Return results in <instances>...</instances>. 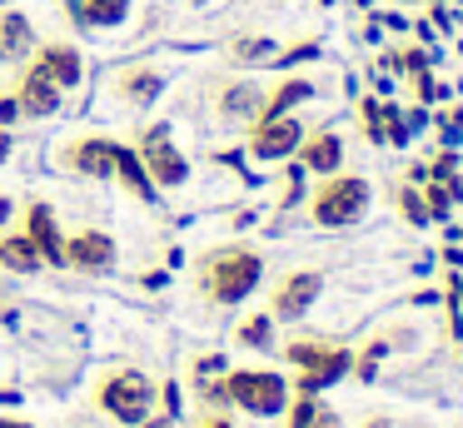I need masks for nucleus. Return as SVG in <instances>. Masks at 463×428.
Segmentation results:
<instances>
[{
    "label": "nucleus",
    "instance_id": "19",
    "mask_svg": "<svg viewBox=\"0 0 463 428\" xmlns=\"http://www.w3.org/2000/svg\"><path fill=\"white\" fill-rule=\"evenodd\" d=\"M130 15V0H80V20L90 30H110Z\"/></svg>",
    "mask_w": 463,
    "mask_h": 428
},
{
    "label": "nucleus",
    "instance_id": "16",
    "mask_svg": "<svg viewBox=\"0 0 463 428\" xmlns=\"http://www.w3.org/2000/svg\"><path fill=\"white\" fill-rule=\"evenodd\" d=\"M160 85H165V80L155 75V70H145V65H130V70L115 75V90H120L130 105H150V100L160 95Z\"/></svg>",
    "mask_w": 463,
    "mask_h": 428
},
{
    "label": "nucleus",
    "instance_id": "7",
    "mask_svg": "<svg viewBox=\"0 0 463 428\" xmlns=\"http://www.w3.org/2000/svg\"><path fill=\"white\" fill-rule=\"evenodd\" d=\"M299 139H304V125H299L294 115L254 119V129H250V155H254V159H284V155H294V149H299Z\"/></svg>",
    "mask_w": 463,
    "mask_h": 428
},
{
    "label": "nucleus",
    "instance_id": "20",
    "mask_svg": "<svg viewBox=\"0 0 463 428\" xmlns=\"http://www.w3.org/2000/svg\"><path fill=\"white\" fill-rule=\"evenodd\" d=\"M0 45H5V50H25V45H31V20H25V15H5V20H0Z\"/></svg>",
    "mask_w": 463,
    "mask_h": 428
},
{
    "label": "nucleus",
    "instance_id": "28",
    "mask_svg": "<svg viewBox=\"0 0 463 428\" xmlns=\"http://www.w3.org/2000/svg\"><path fill=\"white\" fill-rule=\"evenodd\" d=\"M15 115H21V105H15V95H5V100H0V125H5V119H15Z\"/></svg>",
    "mask_w": 463,
    "mask_h": 428
},
{
    "label": "nucleus",
    "instance_id": "23",
    "mask_svg": "<svg viewBox=\"0 0 463 428\" xmlns=\"http://www.w3.org/2000/svg\"><path fill=\"white\" fill-rule=\"evenodd\" d=\"M260 105V90H230V100H224V115H250V109Z\"/></svg>",
    "mask_w": 463,
    "mask_h": 428
},
{
    "label": "nucleus",
    "instance_id": "22",
    "mask_svg": "<svg viewBox=\"0 0 463 428\" xmlns=\"http://www.w3.org/2000/svg\"><path fill=\"white\" fill-rule=\"evenodd\" d=\"M364 129H369L373 145H383V100H364Z\"/></svg>",
    "mask_w": 463,
    "mask_h": 428
},
{
    "label": "nucleus",
    "instance_id": "1",
    "mask_svg": "<svg viewBox=\"0 0 463 428\" xmlns=\"http://www.w3.org/2000/svg\"><path fill=\"white\" fill-rule=\"evenodd\" d=\"M264 274V259L244 244H230V249H214V254L200 259V294L214 299V304H240V299L254 294Z\"/></svg>",
    "mask_w": 463,
    "mask_h": 428
},
{
    "label": "nucleus",
    "instance_id": "30",
    "mask_svg": "<svg viewBox=\"0 0 463 428\" xmlns=\"http://www.w3.org/2000/svg\"><path fill=\"white\" fill-rule=\"evenodd\" d=\"M309 428H339V418H334V414H324V408H319V418H314Z\"/></svg>",
    "mask_w": 463,
    "mask_h": 428
},
{
    "label": "nucleus",
    "instance_id": "26",
    "mask_svg": "<svg viewBox=\"0 0 463 428\" xmlns=\"http://www.w3.org/2000/svg\"><path fill=\"white\" fill-rule=\"evenodd\" d=\"M234 55H240V60H260V55H274V45H269V40H240Z\"/></svg>",
    "mask_w": 463,
    "mask_h": 428
},
{
    "label": "nucleus",
    "instance_id": "5",
    "mask_svg": "<svg viewBox=\"0 0 463 428\" xmlns=\"http://www.w3.org/2000/svg\"><path fill=\"white\" fill-rule=\"evenodd\" d=\"M100 408L110 418H120V423H140L145 414H150V404H155V384L145 374H135V368H120V374H110L100 384Z\"/></svg>",
    "mask_w": 463,
    "mask_h": 428
},
{
    "label": "nucleus",
    "instance_id": "25",
    "mask_svg": "<svg viewBox=\"0 0 463 428\" xmlns=\"http://www.w3.org/2000/svg\"><path fill=\"white\" fill-rule=\"evenodd\" d=\"M399 199H403V214H409V219H413V224H429V204H423V199H419V195H413V189H403V195H399Z\"/></svg>",
    "mask_w": 463,
    "mask_h": 428
},
{
    "label": "nucleus",
    "instance_id": "9",
    "mask_svg": "<svg viewBox=\"0 0 463 428\" xmlns=\"http://www.w3.org/2000/svg\"><path fill=\"white\" fill-rule=\"evenodd\" d=\"M65 264L85 269V274H105V269L115 264V239L110 234H95V229L65 239Z\"/></svg>",
    "mask_w": 463,
    "mask_h": 428
},
{
    "label": "nucleus",
    "instance_id": "21",
    "mask_svg": "<svg viewBox=\"0 0 463 428\" xmlns=\"http://www.w3.org/2000/svg\"><path fill=\"white\" fill-rule=\"evenodd\" d=\"M269 324H274L269 314H254V319H244V324H240V344H250V348H264V344H269Z\"/></svg>",
    "mask_w": 463,
    "mask_h": 428
},
{
    "label": "nucleus",
    "instance_id": "24",
    "mask_svg": "<svg viewBox=\"0 0 463 428\" xmlns=\"http://www.w3.org/2000/svg\"><path fill=\"white\" fill-rule=\"evenodd\" d=\"M314 418H319V404H314V394H299V404L289 408V428H309Z\"/></svg>",
    "mask_w": 463,
    "mask_h": 428
},
{
    "label": "nucleus",
    "instance_id": "15",
    "mask_svg": "<svg viewBox=\"0 0 463 428\" xmlns=\"http://www.w3.org/2000/svg\"><path fill=\"white\" fill-rule=\"evenodd\" d=\"M304 100H314V85L309 80H284L274 95H264L260 100V109H254V119H279V115H289L294 105H304Z\"/></svg>",
    "mask_w": 463,
    "mask_h": 428
},
{
    "label": "nucleus",
    "instance_id": "8",
    "mask_svg": "<svg viewBox=\"0 0 463 428\" xmlns=\"http://www.w3.org/2000/svg\"><path fill=\"white\" fill-rule=\"evenodd\" d=\"M324 279L314 269H299V274H284L279 289H274V304H269V319H304L309 304L319 299Z\"/></svg>",
    "mask_w": 463,
    "mask_h": 428
},
{
    "label": "nucleus",
    "instance_id": "4",
    "mask_svg": "<svg viewBox=\"0 0 463 428\" xmlns=\"http://www.w3.org/2000/svg\"><path fill=\"white\" fill-rule=\"evenodd\" d=\"M289 364H299V394H319L334 378H344L354 368V354L339 344H324V338H294L289 344Z\"/></svg>",
    "mask_w": 463,
    "mask_h": 428
},
{
    "label": "nucleus",
    "instance_id": "29",
    "mask_svg": "<svg viewBox=\"0 0 463 428\" xmlns=\"http://www.w3.org/2000/svg\"><path fill=\"white\" fill-rule=\"evenodd\" d=\"M200 428H234V423H230V418H220V414H204Z\"/></svg>",
    "mask_w": 463,
    "mask_h": 428
},
{
    "label": "nucleus",
    "instance_id": "6",
    "mask_svg": "<svg viewBox=\"0 0 463 428\" xmlns=\"http://www.w3.org/2000/svg\"><path fill=\"white\" fill-rule=\"evenodd\" d=\"M140 165H145V175L155 179V185H184V175H190V165H184V155L170 145V129H150L145 135V145H140Z\"/></svg>",
    "mask_w": 463,
    "mask_h": 428
},
{
    "label": "nucleus",
    "instance_id": "11",
    "mask_svg": "<svg viewBox=\"0 0 463 428\" xmlns=\"http://www.w3.org/2000/svg\"><path fill=\"white\" fill-rule=\"evenodd\" d=\"M299 165L314 169V175H334L344 165V139L334 129H314V135L299 139Z\"/></svg>",
    "mask_w": 463,
    "mask_h": 428
},
{
    "label": "nucleus",
    "instance_id": "33",
    "mask_svg": "<svg viewBox=\"0 0 463 428\" xmlns=\"http://www.w3.org/2000/svg\"><path fill=\"white\" fill-rule=\"evenodd\" d=\"M0 65H5V45H0Z\"/></svg>",
    "mask_w": 463,
    "mask_h": 428
},
{
    "label": "nucleus",
    "instance_id": "13",
    "mask_svg": "<svg viewBox=\"0 0 463 428\" xmlns=\"http://www.w3.org/2000/svg\"><path fill=\"white\" fill-rule=\"evenodd\" d=\"M25 234H31V244L41 249L45 264H65V239H61L55 214H51L45 204H31V209H25Z\"/></svg>",
    "mask_w": 463,
    "mask_h": 428
},
{
    "label": "nucleus",
    "instance_id": "31",
    "mask_svg": "<svg viewBox=\"0 0 463 428\" xmlns=\"http://www.w3.org/2000/svg\"><path fill=\"white\" fill-rule=\"evenodd\" d=\"M0 428H31V423H21V418H0Z\"/></svg>",
    "mask_w": 463,
    "mask_h": 428
},
{
    "label": "nucleus",
    "instance_id": "2",
    "mask_svg": "<svg viewBox=\"0 0 463 428\" xmlns=\"http://www.w3.org/2000/svg\"><path fill=\"white\" fill-rule=\"evenodd\" d=\"M364 209H369V179L359 175H324V185L314 189L309 199V219L324 229H344L354 224V219H364Z\"/></svg>",
    "mask_w": 463,
    "mask_h": 428
},
{
    "label": "nucleus",
    "instance_id": "3",
    "mask_svg": "<svg viewBox=\"0 0 463 428\" xmlns=\"http://www.w3.org/2000/svg\"><path fill=\"white\" fill-rule=\"evenodd\" d=\"M224 398L240 404L244 414H254V418H274L289 404V384H284V374H274V368H234V374L224 378Z\"/></svg>",
    "mask_w": 463,
    "mask_h": 428
},
{
    "label": "nucleus",
    "instance_id": "18",
    "mask_svg": "<svg viewBox=\"0 0 463 428\" xmlns=\"http://www.w3.org/2000/svg\"><path fill=\"white\" fill-rule=\"evenodd\" d=\"M115 175L125 179V189H130V195H140V199H155V179L145 175V165H140V155H135V149H115Z\"/></svg>",
    "mask_w": 463,
    "mask_h": 428
},
{
    "label": "nucleus",
    "instance_id": "14",
    "mask_svg": "<svg viewBox=\"0 0 463 428\" xmlns=\"http://www.w3.org/2000/svg\"><path fill=\"white\" fill-rule=\"evenodd\" d=\"M35 65H41L61 90L80 85V75H85V70H80V55H75V45H45L41 55H35Z\"/></svg>",
    "mask_w": 463,
    "mask_h": 428
},
{
    "label": "nucleus",
    "instance_id": "27",
    "mask_svg": "<svg viewBox=\"0 0 463 428\" xmlns=\"http://www.w3.org/2000/svg\"><path fill=\"white\" fill-rule=\"evenodd\" d=\"M443 209H449V189H443V185H439V179H433V185H429V214H433V219H439V214H443Z\"/></svg>",
    "mask_w": 463,
    "mask_h": 428
},
{
    "label": "nucleus",
    "instance_id": "32",
    "mask_svg": "<svg viewBox=\"0 0 463 428\" xmlns=\"http://www.w3.org/2000/svg\"><path fill=\"white\" fill-rule=\"evenodd\" d=\"M5 149H11V139H5V135H0V159H5Z\"/></svg>",
    "mask_w": 463,
    "mask_h": 428
},
{
    "label": "nucleus",
    "instance_id": "17",
    "mask_svg": "<svg viewBox=\"0 0 463 428\" xmlns=\"http://www.w3.org/2000/svg\"><path fill=\"white\" fill-rule=\"evenodd\" d=\"M0 264L15 269V274H35L45 259H41V249L31 244V234H5L0 239Z\"/></svg>",
    "mask_w": 463,
    "mask_h": 428
},
{
    "label": "nucleus",
    "instance_id": "10",
    "mask_svg": "<svg viewBox=\"0 0 463 428\" xmlns=\"http://www.w3.org/2000/svg\"><path fill=\"white\" fill-rule=\"evenodd\" d=\"M115 139H75L71 149H65V165L75 169V175H90V179H105V175H115Z\"/></svg>",
    "mask_w": 463,
    "mask_h": 428
},
{
    "label": "nucleus",
    "instance_id": "12",
    "mask_svg": "<svg viewBox=\"0 0 463 428\" xmlns=\"http://www.w3.org/2000/svg\"><path fill=\"white\" fill-rule=\"evenodd\" d=\"M61 95H65V90L55 85L41 65H31V70H25V80H21V90H15V105H21L25 115H51V109L61 105Z\"/></svg>",
    "mask_w": 463,
    "mask_h": 428
}]
</instances>
